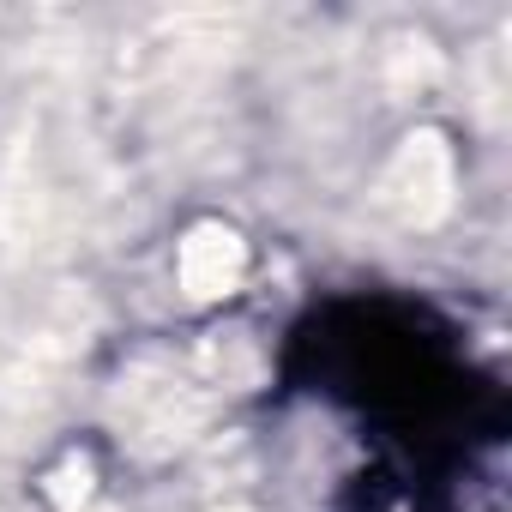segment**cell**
Returning <instances> with one entry per match:
<instances>
[{
    "label": "cell",
    "mask_w": 512,
    "mask_h": 512,
    "mask_svg": "<svg viewBox=\"0 0 512 512\" xmlns=\"http://www.w3.org/2000/svg\"><path fill=\"white\" fill-rule=\"evenodd\" d=\"M175 272H181V296L187 302H223L241 284V272H247V241L229 223H193L187 241H181Z\"/></svg>",
    "instance_id": "3"
},
{
    "label": "cell",
    "mask_w": 512,
    "mask_h": 512,
    "mask_svg": "<svg viewBox=\"0 0 512 512\" xmlns=\"http://www.w3.org/2000/svg\"><path fill=\"white\" fill-rule=\"evenodd\" d=\"M434 79H440V55H434V43L404 37V43L392 49V61H386V85H392L398 97H416V91L434 85Z\"/></svg>",
    "instance_id": "4"
},
{
    "label": "cell",
    "mask_w": 512,
    "mask_h": 512,
    "mask_svg": "<svg viewBox=\"0 0 512 512\" xmlns=\"http://www.w3.org/2000/svg\"><path fill=\"white\" fill-rule=\"evenodd\" d=\"M452 199H458V157H452L446 133H434V127L404 133L380 169V205L404 229H434V223H446Z\"/></svg>",
    "instance_id": "2"
},
{
    "label": "cell",
    "mask_w": 512,
    "mask_h": 512,
    "mask_svg": "<svg viewBox=\"0 0 512 512\" xmlns=\"http://www.w3.org/2000/svg\"><path fill=\"white\" fill-rule=\"evenodd\" d=\"M79 512H115V506H97V500H91V506H79Z\"/></svg>",
    "instance_id": "6"
},
{
    "label": "cell",
    "mask_w": 512,
    "mask_h": 512,
    "mask_svg": "<svg viewBox=\"0 0 512 512\" xmlns=\"http://www.w3.org/2000/svg\"><path fill=\"white\" fill-rule=\"evenodd\" d=\"M49 500L61 506V512H79V506H91L97 500V482H91V458H67L55 476H49Z\"/></svg>",
    "instance_id": "5"
},
{
    "label": "cell",
    "mask_w": 512,
    "mask_h": 512,
    "mask_svg": "<svg viewBox=\"0 0 512 512\" xmlns=\"http://www.w3.org/2000/svg\"><path fill=\"white\" fill-rule=\"evenodd\" d=\"M211 410V386L199 368H175V362H151L139 368L133 380H121V398H115V422H121V440L145 458H163L175 446H187L199 434Z\"/></svg>",
    "instance_id": "1"
}]
</instances>
